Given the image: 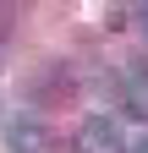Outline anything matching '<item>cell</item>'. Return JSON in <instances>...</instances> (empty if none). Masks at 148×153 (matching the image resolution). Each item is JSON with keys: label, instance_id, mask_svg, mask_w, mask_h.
I'll use <instances>...</instances> for the list:
<instances>
[{"label": "cell", "instance_id": "cell-5", "mask_svg": "<svg viewBox=\"0 0 148 153\" xmlns=\"http://www.w3.org/2000/svg\"><path fill=\"white\" fill-rule=\"evenodd\" d=\"M132 153H148V137H143V142H137V148H132Z\"/></svg>", "mask_w": 148, "mask_h": 153}, {"label": "cell", "instance_id": "cell-2", "mask_svg": "<svg viewBox=\"0 0 148 153\" xmlns=\"http://www.w3.org/2000/svg\"><path fill=\"white\" fill-rule=\"evenodd\" d=\"M0 137H6L11 153H55V131L39 120V115H11Z\"/></svg>", "mask_w": 148, "mask_h": 153}, {"label": "cell", "instance_id": "cell-3", "mask_svg": "<svg viewBox=\"0 0 148 153\" xmlns=\"http://www.w3.org/2000/svg\"><path fill=\"white\" fill-rule=\"evenodd\" d=\"M121 104L132 120H148V60H132L121 76Z\"/></svg>", "mask_w": 148, "mask_h": 153}, {"label": "cell", "instance_id": "cell-4", "mask_svg": "<svg viewBox=\"0 0 148 153\" xmlns=\"http://www.w3.org/2000/svg\"><path fill=\"white\" fill-rule=\"evenodd\" d=\"M137 27H143V44H148V11H143V16H137Z\"/></svg>", "mask_w": 148, "mask_h": 153}, {"label": "cell", "instance_id": "cell-1", "mask_svg": "<svg viewBox=\"0 0 148 153\" xmlns=\"http://www.w3.org/2000/svg\"><path fill=\"white\" fill-rule=\"evenodd\" d=\"M71 148L77 153H121L126 148V131L115 115H88V120L71 131Z\"/></svg>", "mask_w": 148, "mask_h": 153}]
</instances>
